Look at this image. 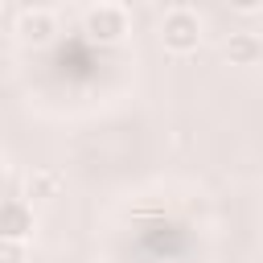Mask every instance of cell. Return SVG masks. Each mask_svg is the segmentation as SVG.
I'll return each instance as SVG.
<instances>
[{"instance_id":"obj_1","label":"cell","mask_w":263,"mask_h":263,"mask_svg":"<svg viewBox=\"0 0 263 263\" xmlns=\"http://www.w3.org/2000/svg\"><path fill=\"white\" fill-rule=\"evenodd\" d=\"M156 37H160L164 53L185 58V53H193V49L201 45V37H205V21H201V12H197V8H189V4H173V8H164V12H160Z\"/></svg>"},{"instance_id":"obj_2","label":"cell","mask_w":263,"mask_h":263,"mask_svg":"<svg viewBox=\"0 0 263 263\" xmlns=\"http://www.w3.org/2000/svg\"><path fill=\"white\" fill-rule=\"evenodd\" d=\"M82 33L99 45H119L132 33V8L115 4V0H99L82 8Z\"/></svg>"},{"instance_id":"obj_3","label":"cell","mask_w":263,"mask_h":263,"mask_svg":"<svg viewBox=\"0 0 263 263\" xmlns=\"http://www.w3.org/2000/svg\"><path fill=\"white\" fill-rule=\"evenodd\" d=\"M12 37L25 45V49H45L53 37H58V12L53 8H21L16 16H12Z\"/></svg>"},{"instance_id":"obj_4","label":"cell","mask_w":263,"mask_h":263,"mask_svg":"<svg viewBox=\"0 0 263 263\" xmlns=\"http://www.w3.org/2000/svg\"><path fill=\"white\" fill-rule=\"evenodd\" d=\"M33 230H37V222H33V205H25V201H4V205H0V238L29 242Z\"/></svg>"},{"instance_id":"obj_5","label":"cell","mask_w":263,"mask_h":263,"mask_svg":"<svg viewBox=\"0 0 263 263\" xmlns=\"http://www.w3.org/2000/svg\"><path fill=\"white\" fill-rule=\"evenodd\" d=\"M62 189H66V177L58 168H33L25 177V205H33V201H58Z\"/></svg>"},{"instance_id":"obj_6","label":"cell","mask_w":263,"mask_h":263,"mask_svg":"<svg viewBox=\"0 0 263 263\" xmlns=\"http://www.w3.org/2000/svg\"><path fill=\"white\" fill-rule=\"evenodd\" d=\"M230 66H259L263 58V37L259 33H230V41L222 45Z\"/></svg>"},{"instance_id":"obj_7","label":"cell","mask_w":263,"mask_h":263,"mask_svg":"<svg viewBox=\"0 0 263 263\" xmlns=\"http://www.w3.org/2000/svg\"><path fill=\"white\" fill-rule=\"evenodd\" d=\"M0 263H29V242L0 238Z\"/></svg>"},{"instance_id":"obj_8","label":"cell","mask_w":263,"mask_h":263,"mask_svg":"<svg viewBox=\"0 0 263 263\" xmlns=\"http://www.w3.org/2000/svg\"><path fill=\"white\" fill-rule=\"evenodd\" d=\"M234 12H242V16H255V12H263V0H242V4H234Z\"/></svg>"}]
</instances>
